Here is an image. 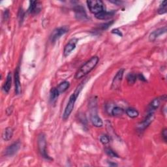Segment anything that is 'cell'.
<instances>
[{"instance_id":"obj_1","label":"cell","mask_w":167,"mask_h":167,"mask_svg":"<svg viewBox=\"0 0 167 167\" xmlns=\"http://www.w3.org/2000/svg\"><path fill=\"white\" fill-rule=\"evenodd\" d=\"M99 58L98 56H93L90 58L84 64L82 65L75 74L76 79H80L86 76L88 73L91 72L93 69L98 64Z\"/></svg>"},{"instance_id":"obj_2","label":"cell","mask_w":167,"mask_h":167,"mask_svg":"<svg viewBox=\"0 0 167 167\" xmlns=\"http://www.w3.org/2000/svg\"><path fill=\"white\" fill-rule=\"evenodd\" d=\"M77 97H78V95L74 93L70 96V97H69V101L67 103V106H66L65 110H64V114H63L62 117H63V120H67L69 117L70 116L71 114L72 113L73 110L74 109V104H75V102H76V98H77Z\"/></svg>"},{"instance_id":"obj_3","label":"cell","mask_w":167,"mask_h":167,"mask_svg":"<svg viewBox=\"0 0 167 167\" xmlns=\"http://www.w3.org/2000/svg\"><path fill=\"white\" fill-rule=\"evenodd\" d=\"M87 5L91 12L97 15L104 10V3L101 0H89L87 1Z\"/></svg>"},{"instance_id":"obj_4","label":"cell","mask_w":167,"mask_h":167,"mask_svg":"<svg viewBox=\"0 0 167 167\" xmlns=\"http://www.w3.org/2000/svg\"><path fill=\"white\" fill-rule=\"evenodd\" d=\"M37 144H38L39 151L41 154V156L46 159H52L47 154L46 138L43 133H41L39 135L37 138Z\"/></svg>"},{"instance_id":"obj_5","label":"cell","mask_w":167,"mask_h":167,"mask_svg":"<svg viewBox=\"0 0 167 167\" xmlns=\"http://www.w3.org/2000/svg\"><path fill=\"white\" fill-rule=\"evenodd\" d=\"M92 105V104H90ZM92 110H91V114H90V120H91L92 123L93 124V126L96 127H101L103 125V120H101V118L97 115V110L95 108L96 103L94 101L93 102V104L92 105Z\"/></svg>"},{"instance_id":"obj_6","label":"cell","mask_w":167,"mask_h":167,"mask_svg":"<svg viewBox=\"0 0 167 167\" xmlns=\"http://www.w3.org/2000/svg\"><path fill=\"white\" fill-rule=\"evenodd\" d=\"M155 118L154 112H149L148 114L145 117V119L138 125L137 130L139 132H142L146 129L148 127L149 125L153 122Z\"/></svg>"},{"instance_id":"obj_7","label":"cell","mask_w":167,"mask_h":167,"mask_svg":"<svg viewBox=\"0 0 167 167\" xmlns=\"http://www.w3.org/2000/svg\"><path fill=\"white\" fill-rule=\"evenodd\" d=\"M69 31V27L67 26H61L58 28L55 29L50 35V41L52 43H55L62 36L65 35Z\"/></svg>"},{"instance_id":"obj_8","label":"cell","mask_w":167,"mask_h":167,"mask_svg":"<svg viewBox=\"0 0 167 167\" xmlns=\"http://www.w3.org/2000/svg\"><path fill=\"white\" fill-rule=\"evenodd\" d=\"M124 73V69H122L118 71L116 75L114 76V77L112 80V86H111V89H112L114 90H116L120 89L121 83L123 79V76Z\"/></svg>"},{"instance_id":"obj_9","label":"cell","mask_w":167,"mask_h":167,"mask_svg":"<svg viewBox=\"0 0 167 167\" xmlns=\"http://www.w3.org/2000/svg\"><path fill=\"white\" fill-rule=\"evenodd\" d=\"M20 146H21V144L20 141H17V142H13L5 150L4 155L7 157H11L15 154H16L17 151L19 150Z\"/></svg>"},{"instance_id":"obj_10","label":"cell","mask_w":167,"mask_h":167,"mask_svg":"<svg viewBox=\"0 0 167 167\" xmlns=\"http://www.w3.org/2000/svg\"><path fill=\"white\" fill-rule=\"evenodd\" d=\"M78 41H79L78 39L73 38L68 42L67 44L65 46L64 50V56L65 57L68 56V55L75 49L76 46L78 43Z\"/></svg>"},{"instance_id":"obj_11","label":"cell","mask_w":167,"mask_h":167,"mask_svg":"<svg viewBox=\"0 0 167 167\" xmlns=\"http://www.w3.org/2000/svg\"><path fill=\"white\" fill-rule=\"evenodd\" d=\"M76 18L79 20H86L88 19L84 8L81 5H77L74 8Z\"/></svg>"},{"instance_id":"obj_12","label":"cell","mask_w":167,"mask_h":167,"mask_svg":"<svg viewBox=\"0 0 167 167\" xmlns=\"http://www.w3.org/2000/svg\"><path fill=\"white\" fill-rule=\"evenodd\" d=\"M41 10V5L40 2L36 1H30L28 8V12L30 14H37Z\"/></svg>"},{"instance_id":"obj_13","label":"cell","mask_w":167,"mask_h":167,"mask_svg":"<svg viewBox=\"0 0 167 167\" xmlns=\"http://www.w3.org/2000/svg\"><path fill=\"white\" fill-rule=\"evenodd\" d=\"M166 32V27H163L161 28H159L153 32H151L149 36V41H154L157 38H158L160 36L165 34Z\"/></svg>"},{"instance_id":"obj_14","label":"cell","mask_w":167,"mask_h":167,"mask_svg":"<svg viewBox=\"0 0 167 167\" xmlns=\"http://www.w3.org/2000/svg\"><path fill=\"white\" fill-rule=\"evenodd\" d=\"M116 13V11H103L98 14L95 15L96 18L99 20H107L110 18L111 17H112Z\"/></svg>"},{"instance_id":"obj_15","label":"cell","mask_w":167,"mask_h":167,"mask_svg":"<svg viewBox=\"0 0 167 167\" xmlns=\"http://www.w3.org/2000/svg\"><path fill=\"white\" fill-rule=\"evenodd\" d=\"M15 93L17 95H20L22 92V87H21L20 80V73L19 69H17L15 73Z\"/></svg>"},{"instance_id":"obj_16","label":"cell","mask_w":167,"mask_h":167,"mask_svg":"<svg viewBox=\"0 0 167 167\" xmlns=\"http://www.w3.org/2000/svg\"><path fill=\"white\" fill-rule=\"evenodd\" d=\"M161 100L160 99V98H156L153 100L149 104L148 113L154 112V111H155L159 107L160 104H161Z\"/></svg>"},{"instance_id":"obj_17","label":"cell","mask_w":167,"mask_h":167,"mask_svg":"<svg viewBox=\"0 0 167 167\" xmlns=\"http://www.w3.org/2000/svg\"><path fill=\"white\" fill-rule=\"evenodd\" d=\"M11 85H12V74L10 72L7 74L6 81L5 82V84L3 86V91L5 93H9V92L10 91V89H11Z\"/></svg>"},{"instance_id":"obj_18","label":"cell","mask_w":167,"mask_h":167,"mask_svg":"<svg viewBox=\"0 0 167 167\" xmlns=\"http://www.w3.org/2000/svg\"><path fill=\"white\" fill-rule=\"evenodd\" d=\"M13 136V130L11 127H7L2 133V138L5 141H9Z\"/></svg>"},{"instance_id":"obj_19","label":"cell","mask_w":167,"mask_h":167,"mask_svg":"<svg viewBox=\"0 0 167 167\" xmlns=\"http://www.w3.org/2000/svg\"><path fill=\"white\" fill-rule=\"evenodd\" d=\"M69 86H70V84H69V82L67 81H64L60 83L56 88L58 89V91L59 92V93H64L65 91H67V89L69 88Z\"/></svg>"},{"instance_id":"obj_20","label":"cell","mask_w":167,"mask_h":167,"mask_svg":"<svg viewBox=\"0 0 167 167\" xmlns=\"http://www.w3.org/2000/svg\"><path fill=\"white\" fill-rule=\"evenodd\" d=\"M125 112H126L127 115L130 117L131 118H135L137 117L139 115V113L138 111L133 108H128L125 110Z\"/></svg>"},{"instance_id":"obj_21","label":"cell","mask_w":167,"mask_h":167,"mask_svg":"<svg viewBox=\"0 0 167 167\" xmlns=\"http://www.w3.org/2000/svg\"><path fill=\"white\" fill-rule=\"evenodd\" d=\"M59 92L58 91L57 88H52V89L50 90V99L52 102L55 101L57 100L58 97L59 96Z\"/></svg>"},{"instance_id":"obj_22","label":"cell","mask_w":167,"mask_h":167,"mask_svg":"<svg viewBox=\"0 0 167 167\" xmlns=\"http://www.w3.org/2000/svg\"><path fill=\"white\" fill-rule=\"evenodd\" d=\"M111 113H112V115L114 116H122L124 113V109L120 107H115L112 108Z\"/></svg>"},{"instance_id":"obj_23","label":"cell","mask_w":167,"mask_h":167,"mask_svg":"<svg viewBox=\"0 0 167 167\" xmlns=\"http://www.w3.org/2000/svg\"><path fill=\"white\" fill-rule=\"evenodd\" d=\"M137 79V75L134 73H129L127 76V81L129 84L133 85L135 83Z\"/></svg>"},{"instance_id":"obj_24","label":"cell","mask_w":167,"mask_h":167,"mask_svg":"<svg viewBox=\"0 0 167 167\" xmlns=\"http://www.w3.org/2000/svg\"><path fill=\"white\" fill-rule=\"evenodd\" d=\"M166 1L163 2L157 11L159 15H163V14H165L166 12Z\"/></svg>"},{"instance_id":"obj_25","label":"cell","mask_w":167,"mask_h":167,"mask_svg":"<svg viewBox=\"0 0 167 167\" xmlns=\"http://www.w3.org/2000/svg\"><path fill=\"white\" fill-rule=\"evenodd\" d=\"M105 152H106V154L110 157H116V158L119 157V155L116 154V152L110 148H106Z\"/></svg>"},{"instance_id":"obj_26","label":"cell","mask_w":167,"mask_h":167,"mask_svg":"<svg viewBox=\"0 0 167 167\" xmlns=\"http://www.w3.org/2000/svg\"><path fill=\"white\" fill-rule=\"evenodd\" d=\"M100 142L103 144V145H106L109 143L110 142V138L108 136L106 135H103L100 137Z\"/></svg>"},{"instance_id":"obj_27","label":"cell","mask_w":167,"mask_h":167,"mask_svg":"<svg viewBox=\"0 0 167 167\" xmlns=\"http://www.w3.org/2000/svg\"><path fill=\"white\" fill-rule=\"evenodd\" d=\"M24 15H25V14H24V11H23V9H20V11L18 12V18L20 24H22L23 20H24Z\"/></svg>"},{"instance_id":"obj_28","label":"cell","mask_w":167,"mask_h":167,"mask_svg":"<svg viewBox=\"0 0 167 167\" xmlns=\"http://www.w3.org/2000/svg\"><path fill=\"white\" fill-rule=\"evenodd\" d=\"M113 21H111V22H107V23H104V24H103L102 25L100 26V29L101 30H107L108 27L112 25L113 24Z\"/></svg>"},{"instance_id":"obj_29","label":"cell","mask_w":167,"mask_h":167,"mask_svg":"<svg viewBox=\"0 0 167 167\" xmlns=\"http://www.w3.org/2000/svg\"><path fill=\"white\" fill-rule=\"evenodd\" d=\"M161 135H162V138H163L164 141L166 142V140H167V129H164L162 131Z\"/></svg>"},{"instance_id":"obj_30","label":"cell","mask_w":167,"mask_h":167,"mask_svg":"<svg viewBox=\"0 0 167 167\" xmlns=\"http://www.w3.org/2000/svg\"><path fill=\"white\" fill-rule=\"evenodd\" d=\"M13 109H14L13 106H10L9 107H8L7 108V110H6V113H7V114L8 116L11 115V114L12 113Z\"/></svg>"},{"instance_id":"obj_31","label":"cell","mask_w":167,"mask_h":167,"mask_svg":"<svg viewBox=\"0 0 167 167\" xmlns=\"http://www.w3.org/2000/svg\"><path fill=\"white\" fill-rule=\"evenodd\" d=\"M112 33H114V34H116V35H118V36H120V37H122V32L119 30H117V29H114L112 30Z\"/></svg>"},{"instance_id":"obj_32","label":"cell","mask_w":167,"mask_h":167,"mask_svg":"<svg viewBox=\"0 0 167 167\" xmlns=\"http://www.w3.org/2000/svg\"><path fill=\"white\" fill-rule=\"evenodd\" d=\"M9 17V12L7 10H5L4 12V15H3V18L6 20Z\"/></svg>"},{"instance_id":"obj_33","label":"cell","mask_w":167,"mask_h":167,"mask_svg":"<svg viewBox=\"0 0 167 167\" xmlns=\"http://www.w3.org/2000/svg\"><path fill=\"white\" fill-rule=\"evenodd\" d=\"M137 78L140 79L141 80H143V81H146V80L145 79V77L143 76L142 74H139L138 75H137Z\"/></svg>"},{"instance_id":"obj_34","label":"cell","mask_w":167,"mask_h":167,"mask_svg":"<svg viewBox=\"0 0 167 167\" xmlns=\"http://www.w3.org/2000/svg\"><path fill=\"white\" fill-rule=\"evenodd\" d=\"M109 165L110 166H117V164H116L114 163H109Z\"/></svg>"}]
</instances>
